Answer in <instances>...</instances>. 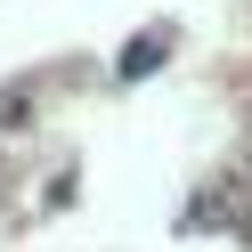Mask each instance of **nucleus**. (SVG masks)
Listing matches in <instances>:
<instances>
[{
	"instance_id": "f257e3e1",
	"label": "nucleus",
	"mask_w": 252,
	"mask_h": 252,
	"mask_svg": "<svg viewBox=\"0 0 252 252\" xmlns=\"http://www.w3.org/2000/svg\"><path fill=\"white\" fill-rule=\"evenodd\" d=\"M155 49H163V41H155V33H147V41H130V57H122V73H130V82H138V73L155 65Z\"/></svg>"
}]
</instances>
